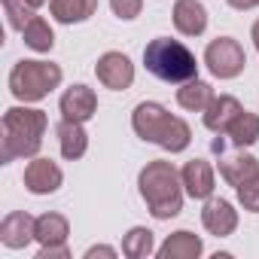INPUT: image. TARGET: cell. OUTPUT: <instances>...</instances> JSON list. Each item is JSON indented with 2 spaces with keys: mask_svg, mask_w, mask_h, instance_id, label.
Returning a JSON list of instances; mask_svg holds the SVG:
<instances>
[{
  "mask_svg": "<svg viewBox=\"0 0 259 259\" xmlns=\"http://www.w3.org/2000/svg\"><path fill=\"white\" fill-rule=\"evenodd\" d=\"M138 189L156 220H171L183 210L186 189H183L180 171L165 159H153L144 165V171L138 174Z\"/></svg>",
  "mask_w": 259,
  "mask_h": 259,
  "instance_id": "7a4b0ae2",
  "label": "cell"
},
{
  "mask_svg": "<svg viewBox=\"0 0 259 259\" xmlns=\"http://www.w3.org/2000/svg\"><path fill=\"white\" fill-rule=\"evenodd\" d=\"M22 37H25V46L34 49V52H52V46H55V34H52L49 22H46L43 16H34V19L25 25Z\"/></svg>",
  "mask_w": 259,
  "mask_h": 259,
  "instance_id": "7402d4cb",
  "label": "cell"
},
{
  "mask_svg": "<svg viewBox=\"0 0 259 259\" xmlns=\"http://www.w3.org/2000/svg\"><path fill=\"white\" fill-rule=\"evenodd\" d=\"M210 101H213V89H210V82H204L198 76L177 89V104L183 110H189V113H204Z\"/></svg>",
  "mask_w": 259,
  "mask_h": 259,
  "instance_id": "44dd1931",
  "label": "cell"
},
{
  "mask_svg": "<svg viewBox=\"0 0 259 259\" xmlns=\"http://www.w3.org/2000/svg\"><path fill=\"white\" fill-rule=\"evenodd\" d=\"M244 107H241V101L238 98H232V95H213V101L207 104V110H204V128L207 132H213V135H226L229 132V125L238 119V113H241Z\"/></svg>",
  "mask_w": 259,
  "mask_h": 259,
  "instance_id": "9a60e30c",
  "label": "cell"
},
{
  "mask_svg": "<svg viewBox=\"0 0 259 259\" xmlns=\"http://www.w3.org/2000/svg\"><path fill=\"white\" fill-rule=\"evenodd\" d=\"M46 113L37 107H10L4 113V138H0V165L16 159H34L43 147Z\"/></svg>",
  "mask_w": 259,
  "mask_h": 259,
  "instance_id": "6da1fadb",
  "label": "cell"
},
{
  "mask_svg": "<svg viewBox=\"0 0 259 259\" xmlns=\"http://www.w3.org/2000/svg\"><path fill=\"white\" fill-rule=\"evenodd\" d=\"M49 13L61 25H79L98 13V0H49Z\"/></svg>",
  "mask_w": 259,
  "mask_h": 259,
  "instance_id": "ac0fdd59",
  "label": "cell"
},
{
  "mask_svg": "<svg viewBox=\"0 0 259 259\" xmlns=\"http://www.w3.org/2000/svg\"><path fill=\"white\" fill-rule=\"evenodd\" d=\"M201 223L210 235L217 238H229L238 229V210L232 207V201L226 198H207L204 210H201Z\"/></svg>",
  "mask_w": 259,
  "mask_h": 259,
  "instance_id": "4fadbf2b",
  "label": "cell"
},
{
  "mask_svg": "<svg viewBox=\"0 0 259 259\" xmlns=\"http://www.w3.org/2000/svg\"><path fill=\"white\" fill-rule=\"evenodd\" d=\"M58 147H61V156L67 159V162H76V159H82L85 156V150H89V135H85V128H82V122H70V119H61V125H58Z\"/></svg>",
  "mask_w": 259,
  "mask_h": 259,
  "instance_id": "2e32d148",
  "label": "cell"
},
{
  "mask_svg": "<svg viewBox=\"0 0 259 259\" xmlns=\"http://www.w3.org/2000/svg\"><path fill=\"white\" fill-rule=\"evenodd\" d=\"M58 107H61V116L64 119H70V122H89L98 113V95H95V89L76 82V85H70L61 95V104Z\"/></svg>",
  "mask_w": 259,
  "mask_h": 259,
  "instance_id": "8fae6325",
  "label": "cell"
},
{
  "mask_svg": "<svg viewBox=\"0 0 259 259\" xmlns=\"http://www.w3.org/2000/svg\"><path fill=\"white\" fill-rule=\"evenodd\" d=\"M4 13H7V22L13 31H25V25L37 16L28 0H4Z\"/></svg>",
  "mask_w": 259,
  "mask_h": 259,
  "instance_id": "cb8c5ba5",
  "label": "cell"
},
{
  "mask_svg": "<svg viewBox=\"0 0 259 259\" xmlns=\"http://www.w3.org/2000/svg\"><path fill=\"white\" fill-rule=\"evenodd\" d=\"M204 64L217 79H235L247 67V55L235 37H217L204 49Z\"/></svg>",
  "mask_w": 259,
  "mask_h": 259,
  "instance_id": "8992f818",
  "label": "cell"
},
{
  "mask_svg": "<svg viewBox=\"0 0 259 259\" xmlns=\"http://www.w3.org/2000/svg\"><path fill=\"white\" fill-rule=\"evenodd\" d=\"M61 79L64 73L52 61H19L10 70V92L16 101L34 104V101H43L52 89H58Z\"/></svg>",
  "mask_w": 259,
  "mask_h": 259,
  "instance_id": "5b68a950",
  "label": "cell"
},
{
  "mask_svg": "<svg viewBox=\"0 0 259 259\" xmlns=\"http://www.w3.org/2000/svg\"><path fill=\"white\" fill-rule=\"evenodd\" d=\"M171 19L183 37H201L207 28V10H204L201 0H177Z\"/></svg>",
  "mask_w": 259,
  "mask_h": 259,
  "instance_id": "5bb4252c",
  "label": "cell"
},
{
  "mask_svg": "<svg viewBox=\"0 0 259 259\" xmlns=\"http://www.w3.org/2000/svg\"><path fill=\"white\" fill-rule=\"evenodd\" d=\"M201 250H204L201 238L186 232V229H180V232L165 238V244L159 247V259H198Z\"/></svg>",
  "mask_w": 259,
  "mask_h": 259,
  "instance_id": "e0dca14e",
  "label": "cell"
},
{
  "mask_svg": "<svg viewBox=\"0 0 259 259\" xmlns=\"http://www.w3.org/2000/svg\"><path fill=\"white\" fill-rule=\"evenodd\" d=\"M220 138V135H217ZM232 147H253L256 141H259V116L256 113H250V110H241L238 113V119L229 125V132L223 135Z\"/></svg>",
  "mask_w": 259,
  "mask_h": 259,
  "instance_id": "ffe728a7",
  "label": "cell"
},
{
  "mask_svg": "<svg viewBox=\"0 0 259 259\" xmlns=\"http://www.w3.org/2000/svg\"><path fill=\"white\" fill-rule=\"evenodd\" d=\"M110 7H113V16L122 19V22H132L141 16L144 10V0H110Z\"/></svg>",
  "mask_w": 259,
  "mask_h": 259,
  "instance_id": "484cf974",
  "label": "cell"
},
{
  "mask_svg": "<svg viewBox=\"0 0 259 259\" xmlns=\"http://www.w3.org/2000/svg\"><path fill=\"white\" fill-rule=\"evenodd\" d=\"M226 4H229L232 10H241V13H244V10H256L259 0H226Z\"/></svg>",
  "mask_w": 259,
  "mask_h": 259,
  "instance_id": "83f0119b",
  "label": "cell"
},
{
  "mask_svg": "<svg viewBox=\"0 0 259 259\" xmlns=\"http://www.w3.org/2000/svg\"><path fill=\"white\" fill-rule=\"evenodd\" d=\"M235 192H238V201H241V207H244V210L259 213V174H256V177H250V180H244Z\"/></svg>",
  "mask_w": 259,
  "mask_h": 259,
  "instance_id": "d4e9b609",
  "label": "cell"
},
{
  "mask_svg": "<svg viewBox=\"0 0 259 259\" xmlns=\"http://www.w3.org/2000/svg\"><path fill=\"white\" fill-rule=\"evenodd\" d=\"M122 253L128 259H144L153 253V232L147 226H135L128 229V235L122 238Z\"/></svg>",
  "mask_w": 259,
  "mask_h": 259,
  "instance_id": "603a6c76",
  "label": "cell"
},
{
  "mask_svg": "<svg viewBox=\"0 0 259 259\" xmlns=\"http://www.w3.org/2000/svg\"><path fill=\"white\" fill-rule=\"evenodd\" d=\"M0 241H4V247L10 250H22L28 247L31 241H37V220L25 210H13L4 217V223H0Z\"/></svg>",
  "mask_w": 259,
  "mask_h": 259,
  "instance_id": "9c48e42d",
  "label": "cell"
},
{
  "mask_svg": "<svg viewBox=\"0 0 259 259\" xmlns=\"http://www.w3.org/2000/svg\"><path fill=\"white\" fill-rule=\"evenodd\" d=\"M67 259L70 256V250H67V244L64 247H40V253H37V259Z\"/></svg>",
  "mask_w": 259,
  "mask_h": 259,
  "instance_id": "4316f807",
  "label": "cell"
},
{
  "mask_svg": "<svg viewBox=\"0 0 259 259\" xmlns=\"http://www.w3.org/2000/svg\"><path fill=\"white\" fill-rule=\"evenodd\" d=\"M132 128L135 135L147 144H156L168 153H183L192 141V128L180 119L171 116L162 104L156 101H141L132 113Z\"/></svg>",
  "mask_w": 259,
  "mask_h": 259,
  "instance_id": "3957f363",
  "label": "cell"
},
{
  "mask_svg": "<svg viewBox=\"0 0 259 259\" xmlns=\"http://www.w3.org/2000/svg\"><path fill=\"white\" fill-rule=\"evenodd\" d=\"M28 4H31V7L37 10V7H43V4H46V0H28Z\"/></svg>",
  "mask_w": 259,
  "mask_h": 259,
  "instance_id": "4dcf8cb0",
  "label": "cell"
},
{
  "mask_svg": "<svg viewBox=\"0 0 259 259\" xmlns=\"http://www.w3.org/2000/svg\"><path fill=\"white\" fill-rule=\"evenodd\" d=\"M250 37H253V46H256V52H259V19L253 22V31H250Z\"/></svg>",
  "mask_w": 259,
  "mask_h": 259,
  "instance_id": "f546056e",
  "label": "cell"
},
{
  "mask_svg": "<svg viewBox=\"0 0 259 259\" xmlns=\"http://www.w3.org/2000/svg\"><path fill=\"white\" fill-rule=\"evenodd\" d=\"M180 180H183L186 195H189V198H198V201H207V198L213 195V189H217L213 168H210V162H204V159L186 162L183 171H180Z\"/></svg>",
  "mask_w": 259,
  "mask_h": 259,
  "instance_id": "7c38bea8",
  "label": "cell"
},
{
  "mask_svg": "<svg viewBox=\"0 0 259 259\" xmlns=\"http://www.w3.org/2000/svg\"><path fill=\"white\" fill-rule=\"evenodd\" d=\"M220 156V177L229 183V186H241L244 180H250V177H256L259 174V159L256 156H250V153H244L241 147H235V153H217Z\"/></svg>",
  "mask_w": 259,
  "mask_h": 259,
  "instance_id": "30bf717a",
  "label": "cell"
},
{
  "mask_svg": "<svg viewBox=\"0 0 259 259\" xmlns=\"http://www.w3.org/2000/svg\"><path fill=\"white\" fill-rule=\"evenodd\" d=\"M64 183V174L61 168L52 162V159H31L28 168H25V189L34 192V195H52L58 192Z\"/></svg>",
  "mask_w": 259,
  "mask_h": 259,
  "instance_id": "ba28073f",
  "label": "cell"
},
{
  "mask_svg": "<svg viewBox=\"0 0 259 259\" xmlns=\"http://www.w3.org/2000/svg\"><path fill=\"white\" fill-rule=\"evenodd\" d=\"M95 256H116L113 247H89L85 250V259H95Z\"/></svg>",
  "mask_w": 259,
  "mask_h": 259,
  "instance_id": "f1b7e54d",
  "label": "cell"
},
{
  "mask_svg": "<svg viewBox=\"0 0 259 259\" xmlns=\"http://www.w3.org/2000/svg\"><path fill=\"white\" fill-rule=\"evenodd\" d=\"M144 64L162 82H180L183 85V82H189V79L198 76L195 55L180 40H171V37H156L144 49Z\"/></svg>",
  "mask_w": 259,
  "mask_h": 259,
  "instance_id": "277c9868",
  "label": "cell"
},
{
  "mask_svg": "<svg viewBox=\"0 0 259 259\" xmlns=\"http://www.w3.org/2000/svg\"><path fill=\"white\" fill-rule=\"evenodd\" d=\"M67 235H70L67 217L52 213V210L43 213V217H37V241H40V247H64Z\"/></svg>",
  "mask_w": 259,
  "mask_h": 259,
  "instance_id": "d6986e66",
  "label": "cell"
},
{
  "mask_svg": "<svg viewBox=\"0 0 259 259\" xmlns=\"http://www.w3.org/2000/svg\"><path fill=\"white\" fill-rule=\"evenodd\" d=\"M95 73H98L101 85H107L113 92H125L135 82V64L122 52H104L98 58V64H95Z\"/></svg>",
  "mask_w": 259,
  "mask_h": 259,
  "instance_id": "52a82bcc",
  "label": "cell"
}]
</instances>
